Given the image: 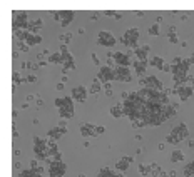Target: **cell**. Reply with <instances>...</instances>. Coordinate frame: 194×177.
Here are the masks:
<instances>
[{"instance_id": "ba28073f", "label": "cell", "mask_w": 194, "mask_h": 177, "mask_svg": "<svg viewBox=\"0 0 194 177\" xmlns=\"http://www.w3.org/2000/svg\"><path fill=\"white\" fill-rule=\"evenodd\" d=\"M171 135H174L177 141L181 142V141H184V139L189 137V130H188V127H186L184 122H181L179 125H176L174 129L171 130Z\"/></svg>"}, {"instance_id": "f1b7e54d", "label": "cell", "mask_w": 194, "mask_h": 177, "mask_svg": "<svg viewBox=\"0 0 194 177\" xmlns=\"http://www.w3.org/2000/svg\"><path fill=\"white\" fill-rule=\"evenodd\" d=\"M101 89H102V85L99 84V80L96 79V80H94V84L90 85V89H89V94H97V92H101Z\"/></svg>"}, {"instance_id": "816d5d0a", "label": "cell", "mask_w": 194, "mask_h": 177, "mask_svg": "<svg viewBox=\"0 0 194 177\" xmlns=\"http://www.w3.org/2000/svg\"><path fill=\"white\" fill-rule=\"evenodd\" d=\"M114 19H115V20H121V19H122V12H115Z\"/></svg>"}, {"instance_id": "4316f807", "label": "cell", "mask_w": 194, "mask_h": 177, "mask_svg": "<svg viewBox=\"0 0 194 177\" xmlns=\"http://www.w3.org/2000/svg\"><path fill=\"white\" fill-rule=\"evenodd\" d=\"M49 62L50 64H64V57H62V53L60 52H55V53H52L50 57H49Z\"/></svg>"}, {"instance_id": "bcb514c9", "label": "cell", "mask_w": 194, "mask_h": 177, "mask_svg": "<svg viewBox=\"0 0 194 177\" xmlns=\"http://www.w3.org/2000/svg\"><path fill=\"white\" fill-rule=\"evenodd\" d=\"M25 82H37V77L32 75V74H28V75L25 77Z\"/></svg>"}, {"instance_id": "7bdbcfd3", "label": "cell", "mask_w": 194, "mask_h": 177, "mask_svg": "<svg viewBox=\"0 0 194 177\" xmlns=\"http://www.w3.org/2000/svg\"><path fill=\"white\" fill-rule=\"evenodd\" d=\"M162 72H171V74H172V65H171V64H164Z\"/></svg>"}, {"instance_id": "ac0fdd59", "label": "cell", "mask_w": 194, "mask_h": 177, "mask_svg": "<svg viewBox=\"0 0 194 177\" xmlns=\"http://www.w3.org/2000/svg\"><path fill=\"white\" fill-rule=\"evenodd\" d=\"M42 42V35L39 34H30V32H27V37H25V44L28 47H34V45L40 44Z\"/></svg>"}, {"instance_id": "5b68a950", "label": "cell", "mask_w": 194, "mask_h": 177, "mask_svg": "<svg viewBox=\"0 0 194 177\" xmlns=\"http://www.w3.org/2000/svg\"><path fill=\"white\" fill-rule=\"evenodd\" d=\"M65 171H67V167H65V164L62 160H54L49 166V175L50 177H64Z\"/></svg>"}, {"instance_id": "f546056e", "label": "cell", "mask_w": 194, "mask_h": 177, "mask_svg": "<svg viewBox=\"0 0 194 177\" xmlns=\"http://www.w3.org/2000/svg\"><path fill=\"white\" fill-rule=\"evenodd\" d=\"M139 172L146 177V175H149L151 174V167H149V164H139Z\"/></svg>"}, {"instance_id": "ee69618b", "label": "cell", "mask_w": 194, "mask_h": 177, "mask_svg": "<svg viewBox=\"0 0 194 177\" xmlns=\"http://www.w3.org/2000/svg\"><path fill=\"white\" fill-rule=\"evenodd\" d=\"M106 132V129H104V125H96V134H104Z\"/></svg>"}, {"instance_id": "52a82bcc", "label": "cell", "mask_w": 194, "mask_h": 177, "mask_svg": "<svg viewBox=\"0 0 194 177\" xmlns=\"http://www.w3.org/2000/svg\"><path fill=\"white\" fill-rule=\"evenodd\" d=\"M87 94H89V90L85 89L84 85H75V87H72L71 97H72L75 102H85V99H87Z\"/></svg>"}, {"instance_id": "277c9868", "label": "cell", "mask_w": 194, "mask_h": 177, "mask_svg": "<svg viewBox=\"0 0 194 177\" xmlns=\"http://www.w3.org/2000/svg\"><path fill=\"white\" fill-rule=\"evenodd\" d=\"M97 44L104 45V47H114V45L117 44V40H115V37L110 34V32L101 30V32H99V35H97Z\"/></svg>"}, {"instance_id": "cb8c5ba5", "label": "cell", "mask_w": 194, "mask_h": 177, "mask_svg": "<svg viewBox=\"0 0 194 177\" xmlns=\"http://www.w3.org/2000/svg\"><path fill=\"white\" fill-rule=\"evenodd\" d=\"M60 110H67V112H72L74 114V99L65 95L64 97V107H62Z\"/></svg>"}, {"instance_id": "2e32d148", "label": "cell", "mask_w": 194, "mask_h": 177, "mask_svg": "<svg viewBox=\"0 0 194 177\" xmlns=\"http://www.w3.org/2000/svg\"><path fill=\"white\" fill-rule=\"evenodd\" d=\"M149 50H151V47L149 45H139L137 48L134 50V53H136V57H137V60H142V62H146L147 60V53H149Z\"/></svg>"}, {"instance_id": "30bf717a", "label": "cell", "mask_w": 194, "mask_h": 177, "mask_svg": "<svg viewBox=\"0 0 194 177\" xmlns=\"http://www.w3.org/2000/svg\"><path fill=\"white\" fill-rule=\"evenodd\" d=\"M174 89H176V94L181 97V100H183V102H186V100H188V99L194 94L192 85H186V84H184V85H179V87H174Z\"/></svg>"}, {"instance_id": "d4e9b609", "label": "cell", "mask_w": 194, "mask_h": 177, "mask_svg": "<svg viewBox=\"0 0 194 177\" xmlns=\"http://www.w3.org/2000/svg\"><path fill=\"white\" fill-rule=\"evenodd\" d=\"M149 64L152 65V67H156V69H159V70H162V67H164V59L162 57H152V59L149 60Z\"/></svg>"}, {"instance_id": "7a4b0ae2", "label": "cell", "mask_w": 194, "mask_h": 177, "mask_svg": "<svg viewBox=\"0 0 194 177\" xmlns=\"http://www.w3.org/2000/svg\"><path fill=\"white\" fill-rule=\"evenodd\" d=\"M14 19H12V23H14V28H22V30H27L28 27V17L25 10H14L12 12Z\"/></svg>"}, {"instance_id": "6125c7cd", "label": "cell", "mask_w": 194, "mask_h": 177, "mask_svg": "<svg viewBox=\"0 0 194 177\" xmlns=\"http://www.w3.org/2000/svg\"><path fill=\"white\" fill-rule=\"evenodd\" d=\"M79 177H85V175H84V174H79Z\"/></svg>"}, {"instance_id": "6da1fadb", "label": "cell", "mask_w": 194, "mask_h": 177, "mask_svg": "<svg viewBox=\"0 0 194 177\" xmlns=\"http://www.w3.org/2000/svg\"><path fill=\"white\" fill-rule=\"evenodd\" d=\"M32 142H34L35 157L45 160V157H49V142H47V137L42 139V137H37V135H35V137L32 139Z\"/></svg>"}, {"instance_id": "9f6ffc18", "label": "cell", "mask_w": 194, "mask_h": 177, "mask_svg": "<svg viewBox=\"0 0 194 177\" xmlns=\"http://www.w3.org/2000/svg\"><path fill=\"white\" fill-rule=\"evenodd\" d=\"M34 99H35V95H27V100H28V102H32Z\"/></svg>"}, {"instance_id": "60d3db41", "label": "cell", "mask_w": 194, "mask_h": 177, "mask_svg": "<svg viewBox=\"0 0 194 177\" xmlns=\"http://www.w3.org/2000/svg\"><path fill=\"white\" fill-rule=\"evenodd\" d=\"M90 60H92V64L94 65H101V60H99V57H97V53H90Z\"/></svg>"}, {"instance_id": "7402d4cb", "label": "cell", "mask_w": 194, "mask_h": 177, "mask_svg": "<svg viewBox=\"0 0 194 177\" xmlns=\"http://www.w3.org/2000/svg\"><path fill=\"white\" fill-rule=\"evenodd\" d=\"M171 162H172V164L184 162V152L179 150V149H174V150L171 152Z\"/></svg>"}, {"instance_id": "8fae6325", "label": "cell", "mask_w": 194, "mask_h": 177, "mask_svg": "<svg viewBox=\"0 0 194 177\" xmlns=\"http://www.w3.org/2000/svg\"><path fill=\"white\" fill-rule=\"evenodd\" d=\"M112 59H114V62L117 65H121V67H129V65H131L129 55H126L124 52H114Z\"/></svg>"}, {"instance_id": "ffe728a7", "label": "cell", "mask_w": 194, "mask_h": 177, "mask_svg": "<svg viewBox=\"0 0 194 177\" xmlns=\"http://www.w3.org/2000/svg\"><path fill=\"white\" fill-rule=\"evenodd\" d=\"M147 60L146 62H142V60H134L132 62V67H134V72L137 74V75H144L146 74V67H147Z\"/></svg>"}, {"instance_id": "ab89813d", "label": "cell", "mask_w": 194, "mask_h": 177, "mask_svg": "<svg viewBox=\"0 0 194 177\" xmlns=\"http://www.w3.org/2000/svg\"><path fill=\"white\" fill-rule=\"evenodd\" d=\"M17 47H19V50L20 52H28V45L25 42H19L17 44Z\"/></svg>"}, {"instance_id": "5bb4252c", "label": "cell", "mask_w": 194, "mask_h": 177, "mask_svg": "<svg viewBox=\"0 0 194 177\" xmlns=\"http://www.w3.org/2000/svg\"><path fill=\"white\" fill-rule=\"evenodd\" d=\"M126 35L131 39V42H132V48L136 50V48L139 47V35H141V32H139V28H136V27H132V28H129V30L126 32Z\"/></svg>"}, {"instance_id": "f5cc1de1", "label": "cell", "mask_w": 194, "mask_h": 177, "mask_svg": "<svg viewBox=\"0 0 194 177\" xmlns=\"http://www.w3.org/2000/svg\"><path fill=\"white\" fill-rule=\"evenodd\" d=\"M35 104H37V107H42V105H44V100H42V99H37Z\"/></svg>"}, {"instance_id": "484cf974", "label": "cell", "mask_w": 194, "mask_h": 177, "mask_svg": "<svg viewBox=\"0 0 194 177\" xmlns=\"http://www.w3.org/2000/svg\"><path fill=\"white\" fill-rule=\"evenodd\" d=\"M183 174L186 177H194V160H191V162L186 164L184 169H183Z\"/></svg>"}, {"instance_id": "e575fe53", "label": "cell", "mask_w": 194, "mask_h": 177, "mask_svg": "<svg viewBox=\"0 0 194 177\" xmlns=\"http://www.w3.org/2000/svg\"><path fill=\"white\" fill-rule=\"evenodd\" d=\"M59 117L64 120V119H72L74 114L72 112H67V110H59Z\"/></svg>"}, {"instance_id": "681fc988", "label": "cell", "mask_w": 194, "mask_h": 177, "mask_svg": "<svg viewBox=\"0 0 194 177\" xmlns=\"http://www.w3.org/2000/svg\"><path fill=\"white\" fill-rule=\"evenodd\" d=\"M104 15H109V17H114L115 12L114 10H104Z\"/></svg>"}, {"instance_id": "f35d334b", "label": "cell", "mask_w": 194, "mask_h": 177, "mask_svg": "<svg viewBox=\"0 0 194 177\" xmlns=\"http://www.w3.org/2000/svg\"><path fill=\"white\" fill-rule=\"evenodd\" d=\"M104 90H106L107 95H112V84H110V82H106V84H104Z\"/></svg>"}, {"instance_id": "1f68e13d", "label": "cell", "mask_w": 194, "mask_h": 177, "mask_svg": "<svg viewBox=\"0 0 194 177\" xmlns=\"http://www.w3.org/2000/svg\"><path fill=\"white\" fill-rule=\"evenodd\" d=\"M166 37H167V40L171 44H179V37L176 35V32H167Z\"/></svg>"}, {"instance_id": "d590c367", "label": "cell", "mask_w": 194, "mask_h": 177, "mask_svg": "<svg viewBox=\"0 0 194 177\" xmlns=\"http://www.w3.org/2000/svg\"><path fill=\"white\" fill-rule=\"evenodd\" d=\"M179 67L183 69V70L188 72V70H189V67H191V62H189V59H183V62H181Z\"/></svg>"}, {"instance_id": "8992f818", "label": "cell", "mask_w": 194, "mask_h": 177, "mask_svg": "<svg viewBox=\"0 0 194 177\" xmlns=\"http://www.w3.org/2000/svg\"><path fill=\"white\" fill-rule=\"evenodd\" d=\"M141 85H142V87H147V89H156V90H161V92L164 90L162 82H161L156 75H149V77H146V79H142V80H141Z\"/></svg>"}, {"instance_id": "7c38bea8", "label": "cell", "mask_w": 194, "mask_h": 177, "mask_svg": "<svg viewBox=\"0 0 194 177\" xmlns=\"http://www.w3.org/2000/svg\"><path fill=\"white\" fill-rule=\"evenodd\" d=\"M42 27H44V22H42V19H40V17H34L32 20H28L27 32H30V34H37V32H39Z\"/></svg>"}, {"instance_id": "836d02e7", "label": "cell", "mask_w": 194, "mask_h": 177, "mask_svg": "<svg viewBox=\"0 0 194 177\" xmlns=\"http://www.w3.org/2000/svg\"><path fill=\"white\" fill-rule=\"evenodd\" d=\"M59 40H60L64 45H67V44L72 40V34H62V35H59Z\"/></svg>"}, {"instance_id": "94428289", "label": "cell", "mask_w": 194, "mask_h": 177, "mask_svg": "<svg viewBox=\"0 0 194 177\" xmlns=\"http://www.w3.org/2000/svg\"><path fill=\"white\" fill-rule=\"evenodd\" d=\"M115 177H124V174H121V172H117V174H115Z\"/></svg>"}, {"instance_id": "6f0895ef", "label": "cell", "mask_w": 194, "mask_h": 177, "mask_svg": "<svg viewBox=\"0 0 194 177\" xmlns=\"http://www.w3.org/2000/svg\"><path fill=\"white\" fill-rule=\"evenodd\" d=\"M14 155H20V149H14Z\"/></svg>"}, {"instance_id": "3957f363", "label": "cell", "mask_w": 194, "mask_h": 177, "mask_svg": "<svg viewBox=\"0 0 194 177\" xmlns=\"http://www.w3.org/2000/svg\"><path fill=\"white\" fill-rule=\"evenodd\" d=\"M97 80L106 84V82H112L115 80V69L109 67V65H102L99 69V74H97Z\"/></svg>"}, {"instance_id": "83f0119b", "label": "cell", "mask_w": 194, "mask_h": 177, "mask_svg": "<svg viewBox=\"0 0 194 177\" xmlns=\"http://www.w3.org/2000/svg\"><path fill=\"white\" fill-rule=\"evenodd\" d=\"M110 115H112V117H122L124 115V109H122V105H114L112 109H110Z\"/></svg>"}, {"instance_id": "d6986e66", "label": "cell", "mask_w": 194, "mask_h": 177, "mask_svg": "<svg viewBox=\"0 0 194 177\" xmlns=\"http://www.w3.org/2000/svg\"><path fill=\"white\" fill-rule=\"evenodd\" d=\"M131 162H132V157H131V155H126V157H122L117 164H115V171H119V172L127 171V169H129V164H131Z\"/></svg>"}, {"instance_id": "11a10c76", "label": "cell", "mask_w": 194, "mask_h": 177, "mask_svg": "<svg viewBox=\"0 0 194 177\" xmlns=\"http://www.w3.org/2000/svg\"><path fill=\"white\" fill-rule=\"evenodd\" d=\"M188 144H189V147H191V149L194 150V141H191V139H189V141H188Z\"/></svg>"}, {"instance_id": "7dc6e473", "label": "cell", "mask_w": 194, "mask_h": 177, "mask_svg": "<svg viewBox=\"0 0 194 177\" xmlns=\"http://www.w3.org/2000/svg\"><path fill=\"white\" fill-rule=\"evenodd\" d=\"M14 171H22V164H20V160H19V162H17V160L14 162Z\"/></svg>"}, {"instance_id": "680465c9", "label": "cell", "mask_w": 194, "mask_h": 177, "mask_svg": "<svg viewBox=\"0 0 194 177\" xmlns=\"http://www.w3.org/2000/svg\"><path fill=\"white\" fill-rule=\"evenodd\" d=\"M189 62H191V64H194V53H192L191 57H189Z\"/></svg>"}, {"instance_id": "4fadbf2b", "label": "cell", "mask_w": 194, "mask_h": 177, "mask_svg": "<svg viewBox=\"0 0 194 177\" xmlns=\"http://www.w3.org/2000/svg\"><path fill=\"white\" fill-rule=\"evenodd\" d=\"M80 134L82 137H96V125L94 124H89V122H84L80 125Z\"/></svg>"}, {"instance_id": "74e56055", "label": "cell", "mask_w": 194, "mask_h": 177, "mask_svg": "<svg viewBox=\"0 0 194 177\" xmlns=\"http://www.w3.org/2000/svg\"><path fill=\"white\" fill-rule=\"evenodd\" d=\"M166 142L172 144V145H177V144H179V141H177V139L174 137V135H171V134H169L167 137H166Z\"/></svg>"}, {"instance_id": "9c48e42d", "label": "cell", "mask_w": 194, "mask_h": 177, "mask_svg": "<svg viewBox=\"0 0 194 177\" xmlns=\"http://www.w3.org/2000/svg\"><path fill=\"white\" fill-rule=\"evenodd\" d=\"M131 79H132V75H131L129 67H121V65L115 67V80H119V82H131Z\"/></svg>"}, {"instance_id": "b9f144b4", "label": "cell", "mask_w": 194, "mask_h": 177, "mask_svg": "<svg viewBox=\"0 0 194 177\" xmlns=\"http://www.w3.org/2000/svg\"><path fill=\"white\" fill-rule=\"evenodd\" d=\"M181 62H183V57H174L172 62H171V65H181Z\"/></svg>"}, {"instance_id": "f907efd6", "label": "cell", "mask_w": 194, "mask_h": 177, "mask_svg": "<svg viewBox=\"0 0 194 177\" xmlns=\"http://www.w3.org/2000/svg\"><path fill=\"white\" fill-rule=\"evenodd\" d=\"M59 52H60V53H65V52H69V50H67V45H64V44H62V45H60V50H59Z\"/></svg>"}, {"instance_id": "91938a15", "label": "cell", "mask_w": 194, "mask_h": 177, "mask_svg": "<svg viewBox=\"0 0 194 177\" xmlns=\"http://www.w3.org/2000/svg\"><path fill=\"white\" fill-rule=\"evenodd\" d=\"M157 177H167V175H166V174H164V172H161V174H159Z\"/></svg>"}, {"instance_id": "c3c4849f", "label": "cell", "mask_w": 194, "mask_h": 177, "mask_svg": "<svg viewBox=\"0 0 194 177\" xmlns=\"http://www.w3.org/2000/svg\"><path fill=\"white\" fill-rule=\"evenodd\" d=\"M52 15H54V20H62V17H60V12H52Z\"/></svg>"}, {"instance_id": "e0dca14e", "label": "cell", "mask_w": 194, "mask_h": 177, "mask_svg": "<svg viewBox=\"0 0 194 177\" xmlns=\"http://www.w3.org/2000/svg\"><path fill=\"white\" fill-rule=\"evenodd\" d=\"M74 12L72 10H60V17H62V20H60V25L62 27H67L69 23L74 20Z\"/></svg>"}, {"instance_id": "44dd1931", "label": "cell", "mask_w": 194, "mask_h": 177, "mask_svg": "<svg viewBox=\"0 0 194 177\" xmlns=\"http://www.w3.org/2000/svg\"><path fill=\"white\" fill-rule=\"evenodd\" d=\"M162 114L166 115V117H174L177 114V104H169V105H164L162 107Z\"/></svg>"}, {"instance_id": "d6a6232c", "label": "cell", "mask_w": 194, "mask_h": 177, "mask_svg": "<svg viewBox=\"0 0 194 177\" xmlns=\"http://www.w3.org/2000/svg\"><path fill=\"white\" fill-rule=\"evenodd\" d=\"M147 34L157 37V35H159V23H154V25H151V27H149V30H147Z\"/></svg>"}, {"instance_id": "be15d7a7", "label": "cell", "mask_w": 194, "mask_h": 177, "mask_svg": "<svg viewBox=\"0 0 194 177\" xmlns=\"http://www.w3.org/2000/svg\"><path fill=\"white\" fill-rule=\"evenodd\" d=\"M192 89H194V84H192Z\"/></svg>"}, {"instance_id": "f6af8a7d", "label": "cell", "mask_w": 194, "mask_h": 177, "mask_svg": "<svg viewBox=\"0 0 194 177\" xmlns=\"http://www.w3.org/2000/svg\"><path fill=\"white\" fill-rule=\"evenodd\" d=\"M39 167V160L37 159H30V169H37Z\"/></svg>"}, {"instance_id": "603a6c76", "label": "cell", "mask_w": 194, "mask_h": 177, "mask_svg": "<svg viewBox=\"0 0 194 177\" xmlns=\"http://www.w3.org/2000/svg\"><path fill=\"white\" fill-rule=\"evenodd\" d=\"M115 174H117V172L112 171L110 167H102V169H99L97 177H115Z\"/></svg>"}, {"instance_id": "db71d44e", "label": "cell", "mask_w": 194, "mask_h": 177, "mask_svg": "<svg viewBox=\"0 0 194 177\" xmlns=\"http://www.w3.org/2000/svg\"><path fill=\"white\" fill-rule=\"evenodd\" d=\"M55 87H57V90H64V84H62V82H59Z\"/></svg>"}, {"instance_id": "8d00e7d4", "label": "cell", "mask_w": 194, "mask_h": 177, "mask_svg": "<svg viewBox=\"0 0 194 177\" xmlns=\"http://www.w3.org/2000/svg\"><path fill=\"white\" fill-rule=\"evenodd\" d=\"M54 104H55V107L60 110L62 107H64V97H57L55 100H54Z\"/></svg>"}, {"instance_id": "4dcf8cb0", "label": "cell", "mask_w": 194, "mask_h": 177, "mask_svg": "<svg viewBox=\"0 0 194 177\" xmlns=\"http://www.w3.org/2000/svg\"><path fill=\"white\" fill-rule=\"evenodd\" d=\"M12 82H14V85H17V84H22V82H25V79H22V77H20V74L15 70L14 74H12Z\"/></svg>"}, {"instance_id": "e7e4bbea", "label": "cell", "mask_w": 194, "mask_h": 177, "mask_svg": "<svg viewBox=\"0 0 194 177\" xmlns=\"http://www.w3.org/2000/svg\"><path fill=\"white\" fill-rule=\"evenodd\" d=\"M49 177H50V175H49Z\"/></svg>"}, {"instance_id": "9a60e30c", "label": "cell", "mask_w": 194, "mask_h": 177, "mask_svg": "<svg viewBox=\"0 0 194 177\" xmlns=\"http://www.w3.org/2000/svg\"><path fill=\"white\" fill-rule=\"evenodd\" d=\"M65 132H67V127H60V125H57V127H54V129L49 130V132H47V137L54 139V141H59V139H60Z\"/></svg>"}]
</instances>
